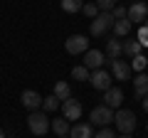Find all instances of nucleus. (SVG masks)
Listing matches in <instances>:
<instances>
[{
  "label": "nucleus",
  "mask_w": 148,
  "mask_h": 138,
  "mask_svg": "<svg viewBox=\"0 0 148 138\" xmlns=\"http://www.w3.org/2000/svg\"><path fill=\"white\" fill-rule=\"evenodd\" d=\"M111 15H114V20H126V8H123V5H116Z\"/></svg>",
  "instance_id": "obj_26"
},
{
  "label": "nucleus",
  "mask_w": 148,
  "mask_h": 138,
  "mask_svg": "<svg viewBox=\"0 0 148 138\" xmlns=\"http://www.w3.org/2000/svg\"><path fill=\"white\" fill-rule=\"evenodd\" d=\"M116 138H128V136H126V133H121V136H116Z\"/></svg>",
  "instance_id": "obj_30"
},
{
  "label": "nucleus",
  "mask_w": 148,
  "mask_h": 138,
  "mask_svg": "<svg viewBox=\"0 0 148 138\" xmlns=\"http://www.w3.org/2000/svg\"><path fill=\"white\" fill-rule=\"evenodd\" d=\"M126 17L131 20V25L146 22V17H148V5H146V3H133V5L126 10Z\"/></svg>",
  "instance_id": "obj_8"
},
{
  "label": "nucleus",
  "mask_w": 148,
  "mask_h": 138,
  "mask_svg": "<svg viewBox=\"0 0 148 138\" xmlns=\"http://www.w3.org/2000/svg\"><path fill=\"white\" fill-rule=\"evenodd\" d=\"M5 138H15V136H5Z\"/></svg>",
  "instance_id": "obj_32"
},
{
  "label": "nucleus",
  "mask_w": 148,
  "mask_h": 138,
  "mask_svg": "<svg viewBox=\"0 0 148 138\" xmlns=\"http://www.w3.org/2000/svg\"><path fill=\"white\" fill-rule=\"evenodd\" d=\"M91 123H96V126H109V123H114V109L109 106H94L91 109Z\"/></svg>",
  "instance_id": "obj_5"
},
{
  "label": "nucleus",
  "mask_w": 148,
  "mask_h": 138,
  "mask_svg": "<svg viewBox=\"0 0 148 138\" xmlns=\"http://www.w3.org/2000/svg\"><path fill=\"white\" fill-rule=\"evenodd\" d=\"M96 5H99V10L101 12H109L111 8H116V0H94Z\"/></svg>",
  "instance_id": "obj_25"
},
{
  "label": "nucleus",
  "mask_w": 148,
  "mask_h": 138,
  "mask_svg": "<svg viewBox=\"0 0 148 138\" xmlns=\"http://www.w3.org/2000/svg\"><path fill=\"white\" fill-rule=\"evenodd\" d=\"M114 123H116V128L121 133H131L133 128H136V116H133V111H126V109H119L116 113H114Z\"/></svg>",
  "instance_id": "obj_2"
},
{
  "label": "nucleus",
  "mask_w": 148,
  "mask_h": 138,
  "mask_svg": "<svg viewBox=\"0 0 148 138\" xmlns=\"http://www.w3.org/2000/svg\"><path fill=\"white\" fill-rule=\"evenodd\" d=\"M133 89H136V96H138V99L148 96V74H138L136 79H133Z\"/></svg>",
  "instance_id": "obj_14"
},
{
  "label": "nucleus",
  "mask_w": 148,
  "mask_h": 138,
  "mask_svg": "<svg viewBox=\"0 0 148 138\" xmlns=\"http://www.w3.org/2000/svg\"><path fill=\"white\" fill-rule=\"evenodd\" d=\"M119 54H123L121 42H119V40H109V42H106V57H109V62L111 59H119Z\"/></svg>",
  "instance_id": "obj_16"
},
{
  "label": "nucleus",
  "mask_w": 148,
  "mask_h": 138,
  "mask_svg": "<svg viewBox=\"0 0 148 138\" xmlns=\"http://www.w3.org/2000/svg\"><path fill=\"white\" fill-rule=\"evenodd\" d=\"M104 52H99V49H86L84 52V67L89 69V72H94V69H101V64H104Z\"/></svg>",
  "instance_id": "obj_9"
},
{
  "label": "nucleus",
  "mask_w": 148,
  "mask_h": 138,
  "mask_svg": "<svg viewBox=\"0 0 148 138\" xmlns=\"http://www.w3.org/2000/svg\"><path fill=\"white\" fill-rule=\"evenodd\" d=\"M64 49H67L69 54H84L86 49H89V40H86L84 35H72V37H67V42H64Z\"/></svg>",
  "instance_id": "obj_4"
},
{
  "label": "nucleus",
  "mask_w": 148,
  "mask_h": 138,
  "mask_svg": "<svg viewBox=\"0 0 148 138\" xmlns=\"http://www.w3.org/2000/svg\"><path fill=\"white\" fill-rule=\"evenodd\" d=\"M62 113L67 121H74V118H82V104L77 99H67L62 101Z\"/></svg>",
  "instance_id": "obj_11"
},
{
  "label": "nucleus",
  "mask_w": 148,
  "mask_h": 138,
  "mask_svg": "<svg viewBox=\"0 0 148 138\" xmlns=\"http://www.w3.org/2000/svg\"><path fill=\"white\" fill-rule=\"evenodd\" d=\"M146 22H148V17H146Z\"/></svg>",
  "instance_id": "obj_34"
},
{
  "label": "nucleus",
  "mask_w": 148,
  "mask_h": 138,
  "mask_svg": "<svg viewBox=\"0 0 148 138\" xmlns=\"http://www.w3.org/2000/svg\"><path fill=\"white\" fill-rule=\"evenodd\" d=\"M138 42H141V47H148V27H143L138 32Z\"/></svg>",
  "instance_id": "obj_27"
},
{
  "label": "nucleus",
  "mask_w": 148,
  "mask_h": 138,
  "mask_svg": "<svg viewBox=\"0 0 148 138\" xmlns=\"http://www.w3.org/2000/svg\"><path fill=\"white\" fill-rule=\"evenodd\" d=\"M27 128H30L35 136H45L49 131V116L45 111H32L27 116Z\"/></svg>",
  "instance_id": "obj_1"
},
{
  "label": "nucleus",
  "mask_w": 148,
  "mask_h": 138,
  "mask_svg": "<svg viewBox=\"0 0 148 138\" xmlns=\"http://www.w3.org/2000/svg\"><path fill=\"white\" fill-rule=\"evenodd\" d=\"M82 12H84V15H89V17H96L101 10H99V5H96V3H86V5L82 8Z\"/></svg>",
  "instance_id": "obj_24"
},
{
  "label": "nucleus",
  "mask_w": 148,
  "mask_h": 138,
  "mask_svg": "<svg viewBox=\"0 0 148 138\" xmlns=\"http://www.w3.org/2000/svg\"><path fill=\"white\" fill-rule=\"evenodd\" d=\"M0 138H5V133H3V128H0Z\"/></svg>",
  "instance_id": "obj_31"
},
{
  "label": "nucleus",
  "mask_w": 148,
  "mask_h": 138,
  "mask_svg": "<svg viewBox=\"0 0 148 138\" xmlns=\"http://www.w3.org/2000/svg\"><path fill=\"white\" fill-rule=\"evenodd\" d=\"M89 74H91V72L84 67V64H82V67H74V69H72V77H74L77 81H89Z\"/></svg>",
  "instance_id": "obj_22"
},
{
  "label": "nucleus",
  "mask_w": 148,
  "mask_h": 138,
  "mask_svg": "<svg viewBox=\"0 0 148 138\" xmlns=\"http://www.w3.org/2000/svg\"><path fill=\"white\" fill-rule=\"evenodd\" d=\"M57 99H62V101H67V99H72V89H69V84L67 81H57L54 84V91H52Z\"/></svg>",
  "instance_id": "obj_17"
},
{
  "label": "nucleus",
  "mask_w": 148,
  "mask_h": 138,
  "mask_svg": "<svg viewBox=\"0 0 148 138\" xmlns=\"http://www.w3.org/2000/svg\"><path fill=\"white\" fill-rule=\"evenodd\" d=\"M59 5H62L64 12H79L84 8V3L82 0H59Z\"/></svg>",
  "instance_id": "obj_20"
},
{
  "label": "nucleus",
  "mask_w": 148,
  "mask_h": 138,
  "mask_svg": "<svg viewBox=\"0 0 148 138\" xmlns=\"http://www.w3.org/2000/svg\"><path fill=\"white\" fill-rule=\"evenodd\" d=\"M94 138H116V136H114V131H109V128H101L99 133H94Z\"/></svg>",
  "instance_id": "obj_28"
},
{
  "label": "nucleus",
  "mask_w": 148,
  "mask_h": 138,
  "mask_svg": "<svg viewBox=\"0 0 148 138\" xmlns=\"http://www.w3.org/2000/svg\"><path fill=\"white\" fill-rule=\"evenodd\" d=\"M42 99H45V96H40L37 91H32V89H25V91H22V96H20L22 106L30 109V111H37V109L42 106Z\"/></svg>",
  "instance_id": "obj_10"
},
{
  "label": "nucleus",
  "mask_w": 148,
  "mask_h": 138,
  "mask_svg": "<svg viewBox=\"0 0 148 138\" xmlns=\"http://www.w3.org/2000/svg\"><path fill=\"white\" fill-rule=\"evenodd\" d=\"M69 136L72 138H94V131H91L89 123H74L69 128Z\"/></svg>",
  "instance_id": "obj_13"
},
{
  "label": "nucleus",
  "mask_w": 148,
  "mask_h": 138,
  "mask_svg": "<svg viewBox=\"0 0 148 138\" xmlns=\"http://www.w3.org/2000/svg\"><path fill=\"white\" fill-rule=\"evenodd\" d=\"M121 101H123V91L121 89H106L104 91V106H109V109H119L121 106Z\"/></svg>",
  "instance_id": "obj_12"
},
{
  "label": "nucleus",
  "mask_w": 148,
  "mask_h": 138,
  "mask_svg": "<svg viewBox=\"0 0 148 138\" xmlns=\"http://www.w3.org/2000/svg\"><path fill=\"white\" fill-rule=\"evenodd\" d=\"M57 106H59V99L57 96H45L42 99V109H45V113H52V111H57Z\"/></svg>",
  "instance_id": "obj_21"
},
{
  "label": "nucleus",
  "mask_w": 148,
  "mask_h": 138,
  "mask_svg": "<svg viewBox=\"0 0 148 138\" xmlns=\"http://www.w3.org/2000/svg\"><path fill=\"white\" fill-rule=\"evenodd\" d=\"M111 77L121 79V81H128L131 79V64L123 62V59H111Z\"/></svg>",
  "instance_id": "obj_7"
},
{
  "label": "nucleus",
  "mask_w": 148,
  "mask_h": 138,
  "mask_svg": "<svg viewBox=\"0 0 148 138\" xmlns=\"http://www.w3.org/2000/svg\"><path fill=\"white\" fill-rule=\"evenodd\" d=\"M141 101H143V111H146V113H148V96H143V99H141Z\"/></svg>",
  "instance_id": "obj_29"
},
{
  "label": "nucleus",
  "mask_w": 148,
  "mask_h": 138,
  "mask_svg": "<svg viewBox=\"0 0 148 138\" xmlns=\"http://www.w3.org/2000/svg\"><path fill=\"white\" fill-rule=\"evenodd\" d=\"M49 128H52L57 136H69V121L67 118H54V121L49 123Z\"/></svg>",
  "instance_id": "obj_18"
},
{
  "label": "nucleus",
  "mask_w": 148,
  "mask_h": 138,
  "mask_svg": "<svg viewBox=\"0 0 148 138\" xmlns=\"http://www.w3.org/2000/svg\"><path fill=\"white\" fill-rule=\"evenodd\" d=\"M59 138H67V136H59Z\"/></svg>",
  "instance_id": "obj_33"
},
{
  "label": "nucleus",
  "mask_w": 148,
  "mask_h": 138,
  "mask_svg": "<svg viewBox=\"0 0 148 138\" xmlns=\"http://www.w3.org/2000/svg\"><path fill=\"white\" fill-rule=\"evenodd\" d=\"M89 81H91V86H94V89L106 91V89H111V72H104V69H94V72L89 74Z\"/></svg>",
  "instance_id": "obj_6"
},
{
  "label": "nucleus",
  "mask_w": 148,
  "mask_h": 138,
  "mask_svg": "<svg viewBox=\"0 0 148 138\" xmlns=\"http://www.w3.org/2000/svg\"><path fill=\"white\" fill-rule=\"evenodd\" d=\"M114 15L111 12H99V15L94 17V22H91V35L94 37H104L106 32H109V27H114Z\"/></svg>",
  "instance_id": "obj_3"
},
{
  "label": "nucleus",
  "mask_w": 148,
  "mask_h": 138,
  "mask_svg": "<svg viewBox=\"0 0 148 138\" xmlns=\"http://www.w3.org/2000/svg\"><path fill=\"white\" fill-rule=\"evenodd\" d=\"M121 49H123V54L126 57H138L141 54V42L138 40H126V42H121Z\"/></svg>",
  "instance_id": "obj_15"
},
{
  "label": "nucleus",
  "mask_w": 148,
  "mask_h": 138,
  "mask_svg": "<svg viewBox=\"0 0 148 138\" xmlns=\"http://www.w3.org/2000/svg\"><path fill=\"white\" fill-rule=\"evenodd\" d=\"M128 32H131V20H116L114 22V35H116V37H126Z\"/></svg>",
  "instance_id": "obj_19"
},
{
  "label": "nucleus",
  "mask_w": 148,
  "mask_h": 138,
  "mask_svg": "<svg viewBox=\"0 0 148 138\" xmlns=\"http://www.w3.org/2000/svg\"><path fill=\"white\" fill-rule=\"evenodd\" d=\"M143 69H148V62H146V57H143V54L133 57V67H131V72H143Z\"/></svg>",
  "instance_id": "obj_23"
}]
</instances>
